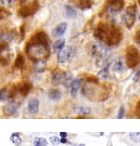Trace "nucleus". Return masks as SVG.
<instances>
[{
  "instance_id": "obj_32",
  "label": "nucleus",
  "mask_w": 140,
  "mask_h": 146,
  "mask_svg": "<svg viewBox=\"0 0 140 146\" xmlns=\"http://www.w3.org/2000/svg\"><path fill=\"white\" fill-rule=\"evenodd\" d=\"M123 116H124V107L122 106L121 110H119V116H117V118L121 119V118H123Z\"/></svg>"
},
{
  "instance_id": "obj_11",
  "label": "nucleus",
  "mask_w": 140,
  "mask_h": 146,
  "mask_svg": "<svg viewBox=\"0 0 140 146\" xmlns=\"http://www.w3.org/2000/svg\"><path fill=\"white\" fill-rule=\"evenodd\" d=\"M64 78H65V74L63 73V72H61L60 69H58V70H56V72L53 73V76H52V84L57 86V84L63 82V81H64Z\"/></svg>"
},
{
  "instance_id": "obj_28",
  "label": "nucleus",
  "mask_w": 140,
  "mask_h": 146,
  "mask_svg": "<svg viewBox=\"0 0 140 146\" xmlns=\"http://www.w3.org/2000/svg\"><path fill=\"white\" fill-rule=\"evenodd\" d=\"M50 142H51L53 145H58L61 141H60V139L58 136H50Z\"/></svg>"
},
{
  "instance_id": "obj_20",
  "label": "nucleus",
  "mask_w": 140,
  "mask_h": 146,
  "mask_svg": "<svg viewBox=\"0 0 140 146\" xmlns=\"http://www.w3.org/2000/svg\"><path fill=\"white\" fill-rule=\"evenodd\" d=\"M34 146H47V140L44 137H36L34 140Z\"/></svg>"
},
{
  "instance_id": "obj_29",
  "label": "nucleus",
  "mask_w": 140,
  "mask_h": 146,
  "mask_svg": "<svg viewBox=\"0 0 140 146\" xmlns=\"http://www.w3.org/2000/svg\"><path fill=\"white\" fill-rule=\"evenodd\" d=\"M0 100H1V102L7 100V91H5V89H3V90H1V93H0Z\"/></svg>"
},
{
  "instance_id": "obj_2",
  "label": "nucleus",
  "mask_w": 140,
  "mask_h": 146,
  "mask_svg": "<svg viewBox=\"0 0 140 146\" xmlns=\"http://www.w3.org/2000/svg\"><path fill=\"white\" fill-rule=\"evenodd\" d=\"M93 36L107 46H116L123 39V34L119 27L109 22H101L96 26Z\"/></svg>"
},
{
  "instance_id": "obj_12",
  "label": "nucleus",
  "mask_w": 140,
  "mask_h": 146,
  "mask_svg": "<svg viewBox=\"0 0 140 146\" xmlns=\"http://www.w3.org/2000/svg\"><path fill=\"white\" fill-rule=\"evenodd\" d=\"M27 108H28V111L31 114H36V113H38V110H39V102H38V100L36 99L29 100Z\"/></svg>"
},
{
  "instance_id": "obj_3",
  "label": "nucleus",
  "mask_w": 140,
  "mask_h": 146,
  "mask_svg": "<svg viewBox=\"0 0 140 146\" xmlns=\"http://www.w3.org/2000/svg\"><path fill=\"white\" fill-rule=\"evenodd\" d=\"M82 92L86 98L92 101H103L108 98L110 90L105 84H98L97 79L90 77L83 86Z\"/></svg>"
},
{
  "instance_id": "obj_15",
  "label": "nucleus",
  "mask_w": 140,
  "mask_h": 146,
  "mask_svg": "<svg viewBox=\"0 0 140 146\" xmlns=\"http://www.w3.org/2000/svg\"><path fill=\"white\" fill-rule=\"evenodd\" d=\"M80 84H82V79L80 78L75 79V80L73 81L72 86H71V94H72L73 96L76 95L77 91L79 90V88H80Z\"/></svg>"
},
{
  "instance_id": "obj_21",
  "label": "nucleus",
  "mask_w": 140,
  "mask_h": 146,
  "mask_svg": "<svg viewBox=\"0 0 140 146\" xmlns=\"http://www.w3.org/2000/svg\"><path fill=\"white\" fill-rule=\"evenodd\" d=\"M11 141L14 143V145L16 146H20L22 143V140L21 137H20V135L17 134V133H13L12 135H11Z\"/></svg>"
},
{
  "instance_id": "obj_18",
  "label": "nucleus",
  "mask_w": 140,
  "mask_h": 146,
  "mask_svg": "<svg viewBox=\"0 0 140 146\" xmlns=\"http://www.w3.org/2000/svg\"><path fill=\"white\" fill-rule=\"evenodd\" d=\"M65 13H66V15L68 17H71V19H74L75 16H76V11L73 9L71 5H65Z\"/></svg>"
},
{
  "instance_id": "obj_1",
  "label": "nucleus",
  "mask_w": 140,
  "mask_h": 146,
  "mask_svg": "<svg viewBox=\"0 0 140 146\" xmlns=\"http://www.w3.org/2000/svg\"><path fill=\"white\" fill-rule=\"evenodd\" d=\"M25 51L27 56L31 61H45L50 55L49 49V38L46 33L37 31L35 35L27 41L25 47Z\"/></svg>"
},
{
  "instance_id": "obj_33",
  "label": "nucleus",
  "mask_w": 140,
  "mask_h": 146,
  "mask_svg": "<svg viewBox=\"0 0 140 146\" xmlns=\"http://www.w3.org/2000/svg\"><path fill=\"white\" fill-rule=\"evenodd\" d=\"M9 12H5V9H1V19H3L5 15H9Z\"/></svg>"
},
{
  "instance_id": "obj_17",
  "label": "nucleus",
  "mask_w": 140,
  "mask_h": 146,
  "mask_svg": "<svg viewBox=\"0 0 140 146\" xmlns=\"http://www.w3.org/2000/svg\"><path fill=\"white\" fill-rule=\"evenodd\" d=\"M14 31H7V33H3L1 34V42H8L12 40V38L14 37Z\"/></svg>"
},
{
  "instance_id": "obj_5",
  "label": "nucleus",
  "mask_w": 140,
  "mask_h": 146,
  "mask_svg": "<svg viewBox=\"0 0 140 146\" xmlns=\"http://www.w3.org/2000/svg\"><path fill=\"white\" fill-rule=\"evenodd\" d=\"M140 63V52L135 46H128L126 49V64L129 68H135Z\"/></svg>"
},
{
  "instance_id": "obj_22",
  "label": "nucleus",
  "mask_w": 140,
  "mask_h": 146,
  "mask_svg": "<svg viewBox=\"0 0 140 146\" xmlns=\"http://www.w3.org/2000/svg\"><path fill=\"white\" fill-rule=\"evenodd\" d=\"M73 84L72 81V75L71 74H65V78H64V81H63V84L66 87V88H68V87H71Z\"/></svg>"
},
{
  "instance_id": "obj_25",
  "label": "nucleus",
  "mask_w": 140,
  "mask_h": 146,
  "mask_svg": "<svg viewBox=\"0 0 140 146\" xmlns=\"http://www.w3.org/2000/svg\"><path fill=\"white\" fill-rule=\"evenodd\" d=\"M76 111H77L78 114L88 115V114H90V108H89V107H85V106H82V107H78V108H76Z\"/></svg>"
},
{
  "instance_id": "obj_14",
  "label": "nucleus",
  "mask_w": 140,
  "mask_h": 146,
  "mask_svg": "<svg viewBox=\"0 0 140 146\" xmlns=\"http://www.w3.org/2000/svg\"><path fill=\"white\" fill-rule=\"evenodd\" d=\"M66 27H68L66 23H61V24H59V25L53 29V31H52L53 36L54 37H61L63 34L65 33V31H66Z\"/></svg>"
},
{
  "instance_id": "obj_23",
  "label": "nucleus",
  "mask_w": 140,
  "mask_h": 146,
  "mask_svg": "<svg viewBox=\"0 0 140 146\" xmlns=\"http://www.w3.org/2000/svg\"><path fill=\"white\" fill-rule=\"evenodd\" d=\"M123 68H124V64H123V61H122V60H119L117 62H115L114 66H113L114 72H122Z\"/></svg>"
},
{
  "instance_id": "obj_38",
  "label": "nucleus",
  "mask_w": 140,
  "mask_h": 146,
  "mask_svg": "<svg viewBox=\"0 0 140 146\" xmlns=\"http://www.w3.org/2000/svg\"><path fill=\"white\" fill-rule=\"evenodd\" d=\"M138 2H139V5H140V0H138Z\"/></svg>"
},
{
  "instance_id": "obj_4",
  "label": "nucleus",
  "mask_w": 140,
  "mask_h": 146,
  "mask_svg": "<svg viewBox=\"0 0 140 146\" xmlns=\"http://www.w3.org/2000/svg\"><path fill=\"white\" fill-rule=\"evenodd\" d=\"M124 8V0H107L99 15L101 17H112Z\"/></svg>"
},
{
  "instance_id": "obj_16",
  "label": "nucleus",
  "mask_w": 140,
  "mask_h": 146,
  "mask_svg": "<svg viewBox=\"0 0 140 146\" xmlns=\"http://www.w3.org/2000/svg\"><path fill=\"white\" fill-rule=\"evenodd\" d=\"M49 99L52 101H58L61 99V92L58 89H52L49 92Z\"/></svg>"
},
{
  "instance_id": "obj_26",
  "label": "nucleus",
  "mask_w": 140,
  "mask_h": 146,
  "mask_svg": "<svg viewBox=\"0 0 140 146\" xmlns=\"http://www.w3.org/2000/svg\"><path fill=\"white\" fill-rule=\"evenodd\" d=\"M23 63H24L23 56H22L21 54H19L17 58H16V61H15V66L16 67H22V66H23Z\"/></svg>"
},
{
  "instance_id": "obj_13",
  "label": "nucleus",
  "mask_w": 140,
  "mask_h": 146,
  "mask_svg": "<svg viewBox=\"0 0 140 146\" xmlns=\"http://www.w3.org/2000/svg\"><path fill=\"white\" fill-rule=\"evenodd\" d=\"M3 110H5V115H13V114H15L16 110H17V104H16L15 102H11V103L5 105Z\"/></svg>"
},
{
  "instance_id": "obj_19",
  "label": "nucleus",
  "mask_w": 140,
  "mask_h": 146,
  "mask_svg": "<svg viewBox=\"0 0 140 146\" xmlns=\"http://www.w3.org/2000/svg\"><path fill=\"white\" fill-rule=\"evenodd\" d=\"M108 76H109V64H107V65L102 68V70L99 73V77H101V78H103V79H107Z\"/></svg>"
},
{
  "instance_id": "obj_31",
  "label": "nucleus",
  "mask_w": 140,
  "mask_h": 146,
  "mask_svg": "<svg viewBox=\"0 0 140 146\" xmlns=\"http://www.w3.org/2000/svg\"><path fill=\"white\" fill-rule=\"evenodd\" d=\"M136 115H137V117H139L140 118V101L138 102L137 107H136Z\"/></svg>"
},
{
  "instance_id": "obj_39",
  "label": "nucleus",
  "mask_w": 140,
  "mask_h": 146,
  "mask_svg": "<svg viewBox=\"0 0 140 146\" xmlns=\"http://www.w3.org/2000/svg\"><path fill=\"white\" fill-rule=\"evenodd\" d=\"M139 21H140V15H139Z\"/></svg>"
},
{
  "instance_id": "obj_35",
  "label": "nucleus",
  "mask_w": 140,
  "mask_h": 146,
  "mask_svg": "<svg viewBox=\"0 0 140 146\" xmlns=\"http://www.w3.org/2000/svg\"><path fill=\"white\" fill-rule=\"evenodd\" d=\"M66 135H68L66 132H61L60 133V136H62V139H66Z\"/></svg>"
},
{
  "instance_id": "obj_24",
  "label": "nucleus",
  "mask_w": 140,
  "mask_h": 146,
  "mask_svg": "<svg viewBox=\"0 0 140 146\" xmlns=\"http://www.w3.org/2000/svg\"><path fill=\"white\" fill-rule=\"evenodd\" d=\"M64 39H60V40H58V41L54 42V44H53V49L54 50H62L63 48H64Z\"/></svg>"
},
{
  "instance_id": "obj_6",
  "label": "nucleus",
  "mask_w": 140,
  "mask_h": 146,
  "mask_svg": "<svg viewBox=\"0 0 140 146\" xmlns=\"http://www.w3.org/2000/svg\"><path fill=\"white\" fill-rule=\"evenodd\" d=\"M39 9V3L37 0H31L29 3L23 5L22 8H20L19 10V15H21L22 17H26V16H29L31 14H34L37 10Z\"/></svg>"
},
{
  "instance_id": "obj_27",
  "label": "nucleus",
  "mask_w": 140,
  "mask_h": 146,
  "mask_svg": "<svg viewBox=\"0 0 140 146\" xmlns=\"http://www.w3.org/2000/svg\"><path fill=\"white\" fill-rule=\"evenodd\" d=\"M14 3V0H1V5L5 7H11Z\"/></svg>"
},
{
  "instance_id": "obj_9",
  "label": "nucleus",
  "mask_w": 140,
  "mask_h": 146,
  "mask_svg": "<svg viewBox=\"0 0 140 146\" xmlns=\"http://www.w3.org/2000/svg\"><path fill=\"white\" fill-rule=\"evenodd\" d=\"M74 49L72 47H65L62 50H60V52L58 54V61L59 63H65L72 58Z\"/></svg>"
},
{
  "instance_id": "obj_34",
  "label": "nucleus",
  "mask_w": 140,
  "mask_h": 146,
  "mask_svg": "<svg viewBox=\"0 0 140 146\" xmlns=\"http://www.w3.org/2000/svg\"><path fill=\"white\" fill-rule=\"evenodd\" d=\"M139 76H140V72H138V73L135 75V77H134V81H135V82H137V81H138V78H139Z\"/></svg>"
},
{
  "instance_id": "obj_10",
  "label": "nucleus",
  "mask_w": 140,
  "mask_h": 146,
  "mask_svg": "<svg viewBox=\"0 0 140 146\" xmlns=\"http://www.w3.org/2000/svg\"><path fill=\"white\" fill-rule=\"evenodd\" d=\"M71 2L82 10H87L89 8H91V5H92L91 0H71Z\"/></svg>"
},
{
  "instance_id": "obj_30",
  "label": "nucleus",
  "mask_w": 140,
  "mask_h": 146,
  "mask_svg": "<svg viewBox=\"0 0 140 146\" xmlns=\"http://www.w3.org/2000/svg\"><path fill=\"white\" fill-rule=\"evenodd\" d=\"M135 41L138 42V43H140V29H138V31H137V33H136V35H135Z\"/></svg>"
},
{
  "instance_id": "obj_37",
  "label": "nucleus",
  "mask_w": 140,
  "mask_h": 146,
  "mask_svg": "<svg viewBox=\"0 0 140 146\" xmlns=\"http://www.w3.org/2000/svg\"><path fill=\"white\" fill-rule=\"evenodd\" d=\"M78 146H85V145H84V144H80V145H78Z\"/></svg>"
},
{
  "instance_id": "obj_36",
  "label": "nucleus",
  "mask_w": 140,
  "mask_h": 146,
  "mask_svg": "<svg viewBox=\"0 0 140 146\" xmlns=\"http://www.w3.org/2000/svg\"><path fill=\"white\" fill-rule=\"evenodd\" d=\"M61 142H62V143H66V139H62Z\"/></svg>"
},
{
  "instance_id": "obj_8",
  "label": "nucleus",
  "mask_w": 140,
  "mask_h": 146,
  "mask_svg": "<svg viewBox=\"0 0 140 146\" xmlns=\"http://www.w3.org/2000/svg\"><path fill=\"white\" fill-rule=\"evenodd\" d=\"M31 88V84L27 81H24V82H21V84L14 86L10 92V96L11 98H15L17 94H21L22 96H25L27 95V93L29 92V90Z\"/></svg>"
},
{
  "instance_id": "obj_7",
  "label": "nucleus",
  "mask_w": 140,
  "mask_h": 146,
  "mask_svg": "<svg viewBox=\"0 0 140 146\" xmlns=\"http://www.w3.org/2000/svg\"><path fill=\"white\" fill-rule=\"evenodd\" d=\"M124 22L126 24L127 28H131L136 20V5H130L126 8V10L124 12V15H123Z\"/></svg>"
}]
</instances>
